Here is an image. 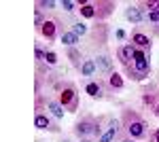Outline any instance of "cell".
<instances>
[{
  "label": "cell",
  "mask_w": 159,
  "mask_h": 142,
  "mask_svg": "<svg viewBox=\"0 0 159 142\" xmlns=\"http://www.w3.org/2000/svg\"><path fill=\"white\" fill-rule=\"evenodd\" d=\"M142 13H159V0H140V2H136Z\"/></svg>",
  "instance_id": "21"
},
{
  "label": "cell",
  "mask_w": 159,
  "mask_h": 142,
  "mask_svg": "<svg viewBox=\"0 0 159 142\" xmlns=\"http://www.w3.org/2000/svg\"><path fill=\"white\" fill-rule=\"evenodd\" d=\"M119 142H138V140H134V138H129V136H121V138H119Z\"/></svg>",
  "instance_id": "31"
},
{
  "label": "cell",
  "mask_w": 159,
  "mask_h": 142,
  "mask_svg": "<svg viewBox=\"0 0 159 142\" xmlns=\"http://www.w3.org/2000/svg\"><path fill=\"white\" fill-rule=\"evenodd\" d=\"M96 125H98V117H93V115H83L81 119L74 121L72 134L79 138V140H81V138H93Z\"/></svg>",
  "instance_id": "6"
},
{
  "label": "cell",
  "mask_w": 159,
  "mask_h": 142,
  "mask_svg": "<svg viewBox=\"0 0 159 142\" xmlns=\"http://www.w3.org/2000/svg\"><path fill=\"white\" fill-rule=\"evenodd\" d=\"M66 32V28H64V21H61L57 15H49L47 17V21L43 24V28L38 30V34L43 36L47 43H55L57 38H61V34Z\"/></svg>",
  "instance_id": "5"
},
{
  "label": "cell",
  "mask_w": 159,
  "mask_h": 142,
  "mask_svg": "<svg viewBox=\"0 0 159 142\" xmlns=\"http://www.w3.org/2000/svg\"><path fill=\"white\" fill-rule=\"evenodd\" d=\"M142 104H144L155 117H159V91H155V89H144V91H142Z\"/></svg>",
  "instance_id": "13"
},
{
  "label": "cell",
  "mask_w": 159,
  "mask_h": 142,
  "mask_svg": "<svg viewBox=\"0 0 159 142\" xmlns=\"http://www.w3.org/2000/svg\"><path fill=\"white\" fill-rule=\"evenodd\" d=\"M127 43H132L136 49L151 51V47H153V36H148L142 28H134V30H132V34H129V40H127Z\"/></svg>",
  "instance_id": "8"
},
{
  "label": "cell",
  "mask_w": 159,
  "mask_h": 142,
  "mask_svg": "<svg viewBox=\"0 0 159 142\" xmlns=\"http://www.w3.org/2000/svg\"><path fill=\"white\" fill-rule=\"evenodd\" d=\"M144 24H151L153 36H159V13H144Z\"/></svg>",
  "instance_id": "22"
},
{
  "label": "cell",
  "mask_w": 159,
  "mask_h": 142,
  "mask_svg": "<svg viewBox=\"0 0 159 142\" xmlns=\"http://www.w3.org/2000/svg\"><path fill=\"white\" fill-rule=\"evenodd\" d=\"M104 81V87H106V94H115V91H121L123 87H125V81H123V74L115 70L112 74H108L106 79H102Z\"/></svg>",
  "instance_id": "14"
},
{
  "label": "cell",
  "mask_w": 159,
  "mask_h": 142,
  "mask_svg": "<svg viewBox=\"0 0 159 142\" xmlns=\"http://www.w3.org/2000/svg\"><path fill=\"white\" fill-rule=\"evenodd\" d=\"M34 127L40 131H51V134H60L61 127H60V123H57V119H53L45 110V112H36L34 115Z\"/></svg>",
  "instance_id": "7"
},
{
  "label": "cell",
  "mask_w": 159,
  "mask_h": 142,
  "mask_svg": "<svg viewBox=\"0 0 159 142\" xmlns=\"http://www.w3.org/2000/svg\"><path fill=\"white\" fill-rule=\"evenodd\" d=\"M57 59H60V57H57V53H55L53 49H47V55H45V64L53 68V66H57Z\"/></svg>",
  "instance_id": "26"
},
{
  "label": "cell",
  "mask_w": 159,
  "mask_h": 142,
  "mask_svg": "<svg viewBox=\"0 0 159 142\" xmlns=\"http://www.w3.org/2000/svg\"><path fill=\"white\" fill-rule=\"evenodd\" d=\"M79 142H98V140H96V138H81Z\"/></svg>",
  "instance_id": "32"
},
{
  "label": "cell",
  "mask_w": 159,
  "mask_h": 142,
  "mask_svg": "<svg viewBox=\"0 0 159 142\" xmlns=\"http://www.w3.org/2000/svg\"><path fill=\"white\" fill-rule=\"evenodd\" d=\"M134 68L142 72H151V51H142V49H136L134 51Z\"/></svg>",
  "instance_id": "15"
},
{
  "label": "cell",
  "mask_w": 159,
  "mask_h": 142,
  "mask_svg": "<svg viewBox=\"0 0 159 142\" xmlns=\"http://www.w3.org/2000/svg\"><path fill=\"white\" fill-rule=\"evenodd\" d=\"M115 36H117L119 40H125V38H127V34H125V30H115Z\"/></svg>",
  "instance_id": "30"
},
{
  "label": "cell",
  "mask_w": 159,
  "mask_h": 142,
  "mask_svg": "<svg viewBox=\"0 0 159 142\" xmlns=\"http://www.w3.org/2000/svg\"><path fill=\"white\" fill-rule=\"evenodd\" d=\"M134 51H136V47L132 45V43H123V45L117 47L115 55H117V59H119V64H121L123 68L134 64Z\"/></svg>",
  "instance_id": "11"
},
{
  "label": "cell",
  "mask_w": 159,
  "mask_h": 142,
  "mask_svg": "<svg viewBox=\"0 0 159 142\" xmlns=\"http://www.w3.org/2000/svg\"><path fill=\"white\" fill-rule=\"evenodd\" d=\"M47 17H49V15H47L45 11H40V9H34V28H36V32L40 30V28H43V24L47 21Z\"/></svg>",
  "instance_id": "24"
},
{
  "label": "cell",
  "mask_w": 159,
  "mask_h": 142,
  "mask_svg": "<svg viewBox=\"0 0 159 142\" xmlns=\"http://www.w3.org/2000/svg\"><path fill=\"white\" fill-rule=\"evenodd\" d=\"M60 142H72V140H70V138H66V136H64V138H60Z\"/></svg>",
  "instance_id": "33"
},
{
  "label": "cell",
  "mask_w": 159,
  "mask_h": 142,
  "mask_svg": "<svg viewBox=\"0 0 159 142\" xmlns=\"http://www.w3.org/2000/svg\"><path fill=\"white\" fill-rule=\"evenodd\" d=\"M108 24H93L89 34H87V45H85V51L89 53H102L106 51V43H108Z\"/></svg>",
  "instance_id": "4"
},
{
  "label": "cell",
  "mask_w": 159,
  "mask_h": 142,
  "mask_svg": "<svg viewBox=\"0 0 159 142\" xmlns=\"http://www.w3.org/2000/svg\"><path fill=\"white\" fill-rule=\"evenodd\" d=\"M85 94L89 95L91 100H104V98H106L104 81H102V79H89L85 83Z\"/></svg>",
  "instance_id": "10"
},
{
  "label": "cell",
  "mask_w": 159,
  "mask_h": 142,
  "mask_svg": "<svg viewBox=\"0 0 159 142\" xmlns=\"http://www.w3.org/2000/svg\"><path fill=\"white\" fill-rule=\"evenodd\" d=\"M66 57L70 59V64H72V68H74L76 72L81 70V66H83V62H85L81 47H70V49H66Z\"/></svg>",
  "instance_id": "16"
},
{
  "label": "cell",
  "mask_w": 159,
  "mask_h": 142,
  "mask_svg": "<svg viewBox=\"0 0 159 142\" xmlns=\"http://www.w3.org/2000/svg\"><path fill=\"white\" fill-rule=\"evenodd\" d=\"M123 72H125V76H127L129 81H134V83H142V81H147L148 76H151V72H142V70H138V68H134V66H125Z\"/></svg>",
  "instance_id": "18"
},
{
  "label": "cell",
  "mask_w": 159,
  "mask_h": 142,
  "mask_svg": "<svg viewBox=\"0 0 159 142\" xmlns=\"http://www.w3.org/2000/svg\"><path fill=\"white\" fill-rule=\"evenodd\" d=\"M70 30H72L74 34H76L79 38H81V36H87V34H89V30H91V28H89L87 24H83V21H74Z\"/></svg>",
  "instance_id": "23"
},
{
  "label": "cell",
  "mask_w": 159,
  "mask_h": 142,
  "mask_svg": "<svg viewBox=\"0 0 159 142\" xmlns=\"http://www.w3.org/2000/svg\"><path fill=\"white\" fill-rule=\"evenodd\" d=\"M53 91H55V98L60 102L66 112L74 115L79 106H81V95H79V89L72 81H57L53 85Z\"/></svg>",
  "instance_id": "3"
},
{
  "label": "cell",
  "mask_w": 159,
  "mask_h": 142,
  "mask_svg": "<svg viewBox=\"0 0 159 142\" xmlns=\"http://www.w3.org/2000/svg\"><path fill=\"white\" fill-rule=\"evenodd\" d=\"M47 112H49L53 119L60 121V119H64V112H66V110H64V106L57 102V98H49V95H47Z\"/></svg>",
  "instance_id": "17"
},
{
  "label": "cell",
  "mask_w": 159,
  "mask_h": 142,
  "mask_svg": "<svg viewBox=\"0 0 159 142\" xmlns=\"http://www.w3.org/2000/svg\"><path fill=\"white\" fill-rule=\"evenodd\" d=\"M121 127H123V136H129L134 140H147L153 131L148 130L151 125L147 123V119L132 106H125L121 110Z\"/></svg>",
  "instance_id": "1"
},
{
  "label": "cell",
  "mask_w": 159,
  "mask_h": 142,
  "mask_svg": "<svg viewBox=\"0 0 159 142\" xmlns=\"http://www.w3.org/2000/svg\"><path fill=\"white\" fill-rule=\"evenodd\" d=\"M96 68H98V74H102V79H106L108 74L115 72V59L108 51H102L96 55Z\"/></svg>",
  "instance_id": "9"
},
{
  "label": "cell",
  "mask_w": 159,
  "mask_h": 142,
  "mask_svg": "<svg viewBox=\"0 0 159 142\" xmlns=\"http://www.w3.org/2000/svg\"><path fill=\"white\" fill-rule=\"evenodd\" d=\"M45 55H47V49H43V45L36 43L34 45V59L36 62H45Z\"/></svg>",
  "instance_id": "27"
},
{
  "label": "cell",
  "mask_w": 159,
  "mask_h": 142,
  "mask_svg": "<svg viewBox=\"0 0 159 142\" xmlns=\"http://www.w3.org/2000/svg\"><path fill=\"white\" fill-rule=\"evenodd\" d=\"M148 142H159V127L151 131V136H148Z\"/></svg>",
  "instance_id": "29"
},
{
  "label": "cell",
  "mask_w": 159,
  "mask_h": 142,
  "mask_svg": "<svg viewBox=\"0 0 159 142\" xmlns=\"http://www.w3.org/2000/svg\"><path fill=\"white\" fill-rule=\"evenodd\" d=\"M55 7H57V2H53V0H36L34 2V9H40V11H51Z\"/></svg>",
  "instance_id": "25"
},
{
  "label": "cell",
  "mask_w": 159,
  "mask_h": 142,
  "mask_svg": "<svg viewBox=\"0 0 159 142\" xmlns=\"http://www.w3.org/2000/svg\"><path fill=\"white\" fill-rule=\"evenodd\" d=\"M96 72H98V68H96V57H85V62H83V66H81L79 74H81V76H85L87 81H89Z\"/></svg>",
  "instance_id": "19"
},
{
  "label": "cell",
  "mask_w": 159,
  "mask_h": 142,
  "mask_svg": "<svg viewBox=\"0 0 159 142\" xmlns=\"http://www.w3.org/2000/svg\"><path fill=\"white\" fill-rule=\"evenodd\" d=\"M60 7H61V9H64L66 13H72L74 9H79V4H76V2H70V0H61Z\"/></svg>",
  "instance_id": "28"
},
{
  "label": "cell",
  "mask_w": 159,
  "mask_h": 142,
  "mask_svg": "<svg viewBox=\"0 0 159 142\" xmlns=\"http://www.w3.org/2000/svg\"><path fill=\"white\" fill-rule=\"evenodd\" d=\"M79 15L83 19H91L96 24H106L110 15L117 9V2L115 0H79Z\"/></svg>",
  "instance_id": "2"
},
{
  "label": "cell",
  "mask_w": 159,
  "mask_h": 142,
  "mask_svg": "<svg viewBox=\"0 0 159 142\" xmlns=\"http://www.w3.org/2000/svg\"><path fill=\"white\" fill-rule=\"evenodd\" d=\"M60 43L64 45L66 49H70V47H79V43H81V38L74 34L72 30H66L64 34H61V38H60Z\"/></svg>",
  "instance_id": "20"
},
{
  "label": "cell",
  "mask_w": 159,
  "mask_h": 142,
  "mask_svg": "<svg viewBox=\"0 0 159 142\" xmlns=\"http://www.w3.org/2000/svg\"><path fill=\"white\" fill-rule=\"evenodd\" d=\"M123 17H125L129 24H134L136 28H142V24H144V13H142V9H140L138 4H127V7L123 9Z\"/></svg>",
  "instance_id": "12"
}]
</instances>
